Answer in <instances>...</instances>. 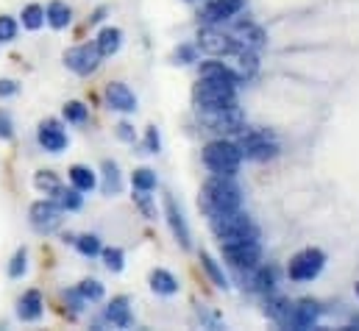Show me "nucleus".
Wrapping results in <instances>:
<instances>
[{"label": "nucleus", "instance_id": "f257e3e1", "mask_svg": "<svg viewBox=\"0 0 359 331\" xmlns=\"http://www.w3.org/2000/svg\"><path fill=\"white\" fill-rule=\"evenodd\" d=\"M209 226L217 237V243H243V240H259V229L251 223V217L243 209L231 212H206Z\"/></svg>", "mask_w": 359, "mask_h": 331}, {"label": "nucleus", "instance_id": "f03ea898", "mask_svg": "<svg viewBox=\"0 0 359 331\" xmlns=\"http://www.w3.org/2000/svg\"><path fill=\"white\" fill-rule=\"evenodd\" d=\"M203 209L206 212L243 209V189L234 181V175H217V173H212L203 181Z\"/></svg>", "mask_w": 359, "mask_h": 331}, {"label": "nucleus", "instance_id": "7ed1b4c3", "mask_svg": "<svg viewBox=\"0 0 359 331\" xmlns=\"http://www.w3.org/2000/svg\"><path fill=\"white\" fill-rule=\"evenodd\" d=\"M201 159H203V167L209 173H217V175H237L240 173V165H243V151L237 148L234 140L229 137H215L203 145L201 151Z\"/></svg>", "mask_w": 359, "mask_h": 331}, {"label": "nucleus", "instance_id": "20e7f679", "mask_svg": "<svg viewBox=\"0 0 359 331\" xmlns=\"http://www.w3.org/2000/svg\"><path fill=\"white\" fill-rule=\"evenodd\" d=\"M192 100L198 112H212V109H226L237 103V86L215 79H198L192 89Z\"/></svg>", "mask_w": 359, "mask_h": 331}, {"label": "nucleus", "instance_id": "39448f33", "mask_svg": "<svg viewBox=\"0 0 359 331\" xmlns=\"http://www.w3.org/2000/svg\"><path fill=\"white\" fill-rule=\"evenodd\" d=\"M234 142L243 151V159H251V162H270L278 156L276 137L262 131V128H243Z\"/></svg>", "mask_w": 359, "mask_h": 331}, {"label": "nucleus", "instance_id": "423d86ee", "mask_svg": "<svg viewBox=\"0 0 359 331\" xmlns=\"http://www.w3.org/2000/svg\"><path fill=\"white\" fill-rule=\"evenodd\" d=\"M326 267V253L320 248H301L287 262V278L295 284L315 281Z\"/></svg>", "mask_w": 359, "mask_h": 331}, {"label": "nucleus", "instance_id": "0eeeda50", "mask_svg": "<svg viewBox=\"0 0 359 331\" xmlns=\"http://www.w3.org/2000/svg\"><path fill=\"white\" fill-rule=\"evenodd\" d=\"M198 120L203 123L206 131L217 134V137H237L245 128V117L240 112V106H226V109H212V112H198Z\"/></svg>", "mask_w": 359, "mask_h": 331}, {"label": "nucleus", "instance_id": "6e6552de", "mask_svg": "<svg viewBox=\"0 0 359 331\" xmlns=\"http://www.w3.org/2000/svg\"><path fill=\"white\" fill-rule=\"evenodd\" d=\"M195 48H198L201 53L212 56V59H226V56H231L240 45H237L234 36L226 34L220 25H203V28L198 31V36H195Z\"/></svg>", "mask_w": 359, "mask_h": 331}, {"label": "nucleus", "instance_id": "1a4fd4ad", "mask_svg": "<svg viewBox=\"0 0 359 331\" xmlns=\"http://www.w3.org/2000/svg\"><path fill=\"white\" fill-rule=\"evenodd\" d=\"M28 220H31V229H34L36 234H53V231L62 229L65 212L56 206L53 198H42V201H34V203H31Z\"/></svg>", "mask_w": 359, "mask_h": 331}, {"label": "nucleus", "instance_id": "9d476101", "mask_svg": "<svg viewBox=\"0 0 359 331\" xmlns=\"http://www.w3.org/2000/svg\"><path fill=\"white\" fill-rule=\"evenodd\" d=\"M223 259L234 267V270H251L262 264V245L259 240H243V243H223Z\"/></svg>", "mask_w": 359, "mask_h": 331}, {"label": "nucleus", "instance_id": "9b49d317", "mask_svg": "<svg viewBox=\"0 0 359 331\" xmlns=\"http://www.w3.org/2000/svg\"><path fill=\"white\" fill-rule=\"evenodd\" d=\"M100 62H103V56L97 53L95 42H84V45H76V48L65 50V67L73 70L76 76H92V73H97Z\"/></svg>", "mask_w": 359, "mask_h": 331}, {"label": "nucleus", "instance_id": "f8f14e48", "mask_svg": "<svg viewBox=\"0 0 359 331\" xmlns=\"http://www.w3.org/2000/svg\"><path fill=\"white\" fill-rule=\"evenodd\" d=\"M36 142H39V148L48 151V154H62V151L70 145V137H67L62 120L48 117V120H42L39 128H36Z\"/></svg>", "mask_w": 359, "mask_h": 331}, {"label": "nucleus", "instance_id": "ddd939ff", "mask_svg": "<svg viewBox=\"0 0 359 331\" xmlns=\"http://www.w3.org/2000/svg\"><path fill=\"white\" fill-rule=\"evenodd\" d=\"M243 8H245V0H206L203 22L206 25H223V22L234 20Z\"/></svg>", "mask_w": 359, "mask_h": 331}, {"label": "nucleus", "instance_id": "4468645a", "mask_svg": "<svg viewBox=\"0 0 359 331\" xmlns=\"http://www.w3.org/2000/svg\"><path fill=\"white\" fill-rule=\"evenodd\" d=\"M106 103L111 112L120 114H134L137 112V95L131 92V86L123 81H109L106 83Z\"/></svg>", "mask_w": 359, "mask_h": 331}, {"label": "nucleus", "instance_id": "2eb2a0df", "mask_svg": "<svg viewBox=\"0 0 359 331\" xmlns=\"http://www.w3.org/2000/svg\"><path fill=\"white\" fill-rule=\"evenodd\" d=\"M165 220H168V226H170V231H173V237H176V243H179L181 248H192L189 226L184 220V212L179 209V203L173 201V195H165Z\"/></svg>", "mask_w": 359, "mask_h": 331}, {"label": "nucleus", "instance_id": "dca6fc26", "mask_svg": "<svg viewBox=\"0 0 359 331\" xmlns=\"http://www.w3.org/2000/svg\"><path fill=\"white\" fill-rule=\"evenodd\" d=\"M320 304L312 301V298H304V301H295L292 309H290V323L287 329H312L318 320H320Z\"/></svg>", "mask_w": 359, "mask_h": 331}, {"label": "nucleus", "instance_id": "f3484780", "mask_svg": "<svg viewBox=\"0 0 359 331\" xmlns=\"http://www.w3.org/2000/svg\"><path fill=\"white\" fill-rule=\"evenodd\" d=\"M45 315V298L39 290H28L22 292V298L17 301V318L25 323H36Z\"/></svg>", "mask_w": 359, "mask_h": 331}, {"label": "nucleus", "instance_id": "a211bd4d", "mask_svg": "<svg viewBox=\"0 0 359 331\" xmlns=\"http://www.w3.org/2000/svg\"><path fill=\"white\" fill-rule=\"evenodd\" d=\"M198 73H201V79H215V81L231 83V86H240V83H243L226 59H212V56H209V62H201Z\"/></svg>", "mask_w": 359, "mask_h": 331}, {"label": "nucleus", "instance_id": "6ab92c4d", "mask_svg": "<svg viewBox=\"0 0 359 331\" xmlns=\"http://www.w3.org/2000/svg\"><path fill=\"white\" fill-rule=\"evenodd\" d=\"M231 36H234V42H237L240 48H245V50H257V53L268 45L265 31H262L259 25H254V22H240L237 31H234Z\"/></svg>", "mask_w": 359, "mask_h": 331}, {"label": "nucleus", "instance_id": "aec40b11", "mask_svg": "<svg viewBox=\"0 0 359 331\" xmlns=\"http://www.w3.org/2000/svg\"><path fill=\"white\" fill-rule=\"evenodd\" d=\"M103 318H106L111 326H117V329H128V326L134 323V315H131V301H128L126 295L111 298V301H109V306L103 309Z\"/></svg>", "mask_w": 359, "mask_h": 331}, {"label": "nucleus", "instance_id": "412c9836", "mask_svg": "<svg viewBox=\"0 0 359 331\" xmlns=\"http://www.w3.org/2000/svg\"><path fill=\"white\" fill-rule=\"evenodd\" d=\"M45 22H48L53 31L70 28V25H73V8H70V3H65V0H50V3L45 6Z\"/></svg>", "mask_w": 359, "mask_h": 331}, {"label": "nucleus", "instance_id": "4be33fe9", "mask_svg": "<svg viewBox=\"0 0 359 331\" xmlns=\"http://www.w3.org/2000/svg\"><path fill=\"white\" fill-rule=\"evenodd\" d=\"M95 48H97V53H100L103 59L114 56V53L123 48V31H120V28H114V25L100 28V31H97V36H95Z\"/></svg>", "mask_w": 359, "mask_h": 331}, {"label": "nucleus", "instance_id": "5701e85b", "mask_svg": "<svg viewBox=\"0 0 359 331\" xmlns=\"http://www.w3.org/2000/svg\"><path fill=\"white\" fill-rule=\"evenodd\" d=\"M151 290L156 292V295H165V298H170V295H176L181 290L179 278L170 273V270H165V267H156V270H151Z\"/></svg>", "mask_w": 359, "mask_h": 331}, {"label": "nucleus", "instance_id": "b1692460", "mask_svg": "<svg viewBox=\"0 0 359 331\" xmlns=\"http://www.w3.org/2000/svg\"><path fill=\"white\" fill-rule=\"evenodd\" d=\"M50 198L56 201V206H59L62 212H79V209L84 206V192H79L76 187L59 184V187L50 192Z\"/></svg>", "mask_w": 359, "mask_h": 331}, {"label": "nucleus", "instance_id": "393cba45", "mask_svg": "<svg viewBox=\"0 0 359 331\" xmlns=\"http://www.w3.org/2000/svg\"><path fill=\"white\" fill-rule=\"evenodd\" d=\"M198 262H201L203 273L209 276V281H212L217 290H229V287H231V284H229V276L223 273V267L217 264V259H215L209 250H201V253H198Z\"/></svg>", "mask_w": 359, "mask_h": 331}, {"label": "nucleus", "instance_id": "a878e982", "mask_svg": "<svg viewBox=\"0 0 359 331\" xmlns=\"http://www.w3.org/2000/svg\"><path fill=\"white\" fill-rule=\"evenodd\" d=\"M120 189H123L120 167H117V162L106 159V162L100 165V192H103V195H117Z\"/></svg>", "mask_w": 359, "mask_h": 331}, {"label": "nucleus", "instance_id": "bb28decb", "mask_svg": "<svg viewBox=\"0 0 359 331\" xmlns=\"http://www.w3.org/2000/svg\"><path fill=\"white\" fill-rule=\"evenodd\" d=\"M290 309H292V304L287 298H281V295H273L270 292L268 301H265V315H268L273 323H278L281 329H287V323H290Z\"/></svg>", "mask_w": 359, "mask_h": 331}, {"label": "nucleus", "instance_id": "cd10ccee", "mask_svg": "<svg viewBox=\"0 0 359 331\" xmlns=\"http://www.w3.org/2000/svg\"><path fill=\"white\" fill-rule=\"evenodd\" d=\"M67 175H70V184L79 189V192H92V189H97V173L87 165H73L67 170Z\"/></svg>", "mask_w": 359, "mask_h": 331}, {"label": "nucleus", "instance_id": "c85d7f7f", "mask_svg": "<svg viewBox=\"0 0 359 331\" xmlns=\"http://www.w3.org/2000/svg\"><path fill=\"white\" fill-rule=\"evenodd\" d=\"M20 22H22L25 31H39V28L45 25V6L28 3V6L22 8V14H20Z\"/></svg>", "mask_w": 359, "mask_h": 331}, {"label": "nucleus", "instance_id": "c756f323", "mask_svg": "<svg viewBox=\"0 0 359 331\" xmlns=\"http://www.w3.org/2000/svg\"><path fill=\"white\" fill-rule=\"evenodd\" d=\"M62 117H65L70 126H87V123H90V106L81 103V100H70V103H65Z\"/></svg>", "mask_w": 359, "mask_h": 331}, {"label": "nucleus", "instance_id": "7c9ffc66", "mask_svg": "<svg viewBox=\"0 0 359 331\" xmlns=\"http://www.w3.org/2000/svg\"><path fill=\"white\" fill-rule=\"evenodd\" d=\"M156 184H159V178H156V170H151V167H137L131 173V187L140 192H154Z\"/></svg>", "mask_w": 359, "mask_h": 331}, {"label": "nucleus", "instance_id": "2f4dec72", "mask_svg": "<svg viewBox=\"0 0 359 331\" xmlns=\"http://www.w3.org/2000/svg\"><path fill=\"white\" fill-rule=\"evenodd\" d=\"M100 259H103V267H106L109 273H120V270L126 267V250L117 248V245L100 250Z\"/></svg>", "mask_w": 359, "mask_h": 331}, {"label": "nucleus", "instance_id": "473e14b6", "mask_svg": "<svg viewBox=\"0 0 359 331\" xmlns=\"http://www.w3.org/2000/svg\"><path fill=\"white\" fill-rule=\"evenodd\" d=\"M76 290L81 292V298H84L87 304H97V301H103V295H106V290H103V284H100L97 278H84Z\"/></svg>", "mask_w": 359, "mask_h": 331}, {"label": "nucleus", "instance_id": "72a5a7b5", "mask_svg": "<svg viewBox=\"0 0 359 331\" xmlns=\"http://www.w3.org/2000/svg\"><path fill=\"white\" fill-rule=\"evenodd\" d=\"M73 245L79 248L81 256H90V259L92 256H100V250H103L97 234H81V237H76V240H73Z\"/></svg>", "mask_w": 359, "mask_h": 331}, {"label": "nucleus", "instance_id": "f704fd0d", "mask_svg": "<svg viewBox=\"0 0 359 331\" xmlns=\"http://www.w3.org/2000/svg\"><path fill=\"white\" fill-rule=\"evenodd\" d=\"M134 203H137V209L142 212L145 220H156V217H159V212H156V201L151 198V192H140V189H134Z\"/></svg>", "mask_w": 359, "mask_h": 331}, {"label": "nucleus", "instance_id": "c9c22d12", "mask_svg": "<svg viewBox=\"0 0 359 331\" xmlns=\"http://www.w3.org/2000/svg\"><path fill=\"white\" fill-rule=\"evenodd\" d=\"M25 273H28V250L17 248L8 262V278H22Z\"/></svg>", "mask_w": 359, "mask_h": 331}, {"label": "nucleus", "instance_id": "e433bc0d", "mask_svg": "<svg viewBox=\"0 0 359 331\" xmlns=\"http://www.w3.org/2000/svg\"><path fill=\"white\" fill-rule=\"evenodd\" d=\"M34 184H36V189L39 192H45V195H50L62 181H59V175L53 173V170H39L36 175H34Z\"/></svg>", "mask_w": 359, "mask_h": 331}, {"label": "nucleus", "instance_id": "4c0bfd02", "mask_svg": "<svg viewBox=\"0 0 359 331\" xmlns=\"http://www.w3.org/2000/svg\"><path fill=\"white\" fill-rule=\"evenodd\" d=\"M17 31H20V22L11 14H0V45L14 42L17 39Z\"/></svg>", "mask_w": 359, "mask_h": 331}, {"label": "nucleus", "instance_id": "58836bf2", "mask_svg": "<svg viewBox=\"0 0 359 331\" xmlns=\"http://www.w3.org/2000/svg\"><path fill=\"white\" fill-rule=\"evenodd\" d=\"M142 148H145V154H159V151H162V137H159V128H156V126H148V128H145Z\"/></svg>", "mask_w": 359, "mask_h": 331}, {"label": "nucleus", "instance_id": "ea45409f", "mask_svg": "<svg viewBox=\"0 0 359 331\" xmlns=\"http://www.w3.org/2000/svg\"><path fill=\"white\" fill-rule=\"evenodd\" d=\"M198 62V48L195 45H179L173 50V65H192Z\"/></svg>", "mask_w": 359, "mask_h": 331}, {"label": "nucleus", "instance_id": "a19ab883", "mask_svg": "<svg viewBox=\"0 0 359 331\" xmlns=\"http://www.w3.org/2000/svg\"><path fill=\"white\" fill-rule=\"evenodd\" d=\"M0 140L3 142L14 140V120H11V114L6 109H0Z\"/></svg>", "mask_w": 359, "mask_h": 331}, {"label": "nucleus", "instance_id": "79ce46f5", "mask_svg": "<svg viewBox=\"0 0 359 331\" xmlns=\"http://www.w3.org/2000/svg\"><path fill=\"white\" fill-rule=\"evenodd\" d=\"M117 140H123V142H137V131H134V126L128 123V120H123V123H117Z\"/></svg>", "mask_w": 359, "mask_h": 331}, {"label": "nucleus", "instance_id": "37998d69", "mask_svg": "<svg viewBox=\"0 0 359 331\" xmlns=\"http://www.w3.org/2000/svg\"><path fill=\"white\" fill-rule=\"evenodd\" d=\"M20 92V83L11 79H0V97H14Z\"/></svg>", "mask_w": 359, "mask_h": 331}, {"label": "nucleus", "instance_id": "c03bdc74", "mask_svg": "<svg viewBox=\"0 0 359 331\" xmlns=\"http://www.w3.org/2000/svg\"><path fill=\"white\" fill-rule=\"evenodd\" d=\"M106 14H109V8H106V6H97V8L90 14V20H87V22H90V25H97V22H103V20H106Z\"/></svg>", "mask_w": 359, "mask_h": 331}, {"label": "nucleus", "instance_id": "a18cd8bd", "mask_svg": "<svg viewBox=\"0 0 359 331\" xmlns=\"http://www.w3.org/2000/svg\"><path fill=\"white\" fill-rule=\"evenodd\" d=\"M354 292H357V295H359V281H357V284H354Z\"/></svg>", "mask_w": 359, "mask_h": 331}]
</instances>
